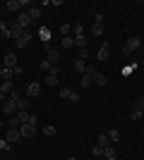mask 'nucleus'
Masks as SVG:
<instances>
[{
    "label": "nucleus",
    "mask_w": 144,
    "mask_h": 160,
    "mask_svg": "<svg viewBox=\"0 0 144 160\" xmlns=\"http://www.w3.org/2000/svg\"><path fill=\"white\" fill-rule=\"evenodd\" d=\"M5 67H7V69H17V67H19V65H17V58H14L12 53L5 55Z\"/></svg>",
    "instance_id": "obj_12"
},
{
    "label": "nucleus",
    "mask_w": 144,
    "mask_h": 160,
    "mask_svg": "<svg viewBox=\"0 0 144 160\" xmlns=\"http://www.w3.org/2000/svg\"><path fill=\"white\" fill-rule=\"evenodd\" d=\"M62 46L65 48H75V36H62Z\"/></svg>",
    "instance_id": "obj_27"
},
{
    "label": "nucleus",
    "mask_w": 144,
    "mask_h": 160,
    "mask_svg": "<svg viewBox=\"0 0 144 160\" xmlns=\"http://www.w3.org/2000/svg\"><path fill=\"white\" fill-rule=\"evenodd\" d=\"M29 41H31V33L29 31H24V36H22V38H17L14 41V48H27V43Z\"/></svg>",
    "instance_id": "obj_11"
},
{
    "label": "nucleus",
    "mask_w": 144,
    "mask_h": 160,
    "mask_svg": "<svg viewBox=\"0 0 144 160\" xmlns=\"http://www.w3.org/2000/svg\"><path fill=\"white\" fill-rule=\"evenodd\" d=\"M3 31H7V24H5L3 19H0V33H3Z\"/></svg>",
    "instance_id": "obj_39"
},
{
    "label": "nucleus",
    "mask_w": 144,
    "mask_h": 160,
    "mask_svg": "<svg viewBox=\"0 0 144 160\" xmlns=\"http://www.w3.org/2000/svg\"><path fill=\"white\" fill-rule=\"evenodd\" d=\"M10 148H12V146H10L5 139H0V151H10Z\"/></svg>",
    "instance_id": "obj_35"
},
{
    "label": "nucleus",
    "mask_w": 144,
    "mask_h": 160,
    "mask_svg": "<svg viewBox=\"0 0 144 160\" xmlns=\"http://www.w3.org/2000/svg\"><path fill=\"white\" fill-rule=\"evenodd\" d=\"M142 115H144V98H137V100H135V108H132L130 120L137 122V120H142Z\"/></svg>",
    "instance_id": "obj_2"
},
{
    "label": "nucleus",
    "mask_w": 144,
    "mask_h": 160,
    "mask_svg": "<svg viewBox=\"0 0 144 160\" xmlns=\"http://www.w3.org/2000/svg\"><path fill=\"white\" fill-rule=\"evenodd\" d=\"M87 55H89V50H87V48H79V60H87Z\"/></svg>",
    "instance_id": "obj_36"
},
{
    "label": "nucleus",
    "mask_w": 144,
    "mask_h": 160,
    "mask_svg": "<svg viewBox=\"0 0 144 160\" xmlns=\"http://www.w3.org/2000/svg\"><path fill=\"white\" fill-rule=\"evenodd\" d=\"M14 105H17V103L7 98V100H5V103H3L0 108H3V112H5V115H12V112H14Z\"/></svg>",
    "instance_id": "obj_15"
},
{
    "label": "nucleus",
    "mask_w": 144,
    "mask_h": 160,
    "mask_svg": "<svg viewBox=\"0 0 144 160\" xmlns=\"http://www.w3.org/2000/svg\"><path fill=\"white\" fill-rule=\"evenodd\" d=\"M7 10L10 12H22V0H7Z\"/></svg>",
    "instance_id": "obj_13"
},
{
    "label": "nucleus",
    "mask_w": 144,
    "mask_h": 160,
    "mask_svg": "<svg viewBox=\"0 0 144 160\" xmlns=\"http://www.w3.org/2000/svg\"><path fill=\"white\" fill-rule=\"evenodd\" d=\"M70 93H72V88H60V98L62 100H70Z\"/></svg>",
    "instance_id": "obj_32"
},
{
    "label": "nucleus",
    "mask_w": 144,
    "mask_h": 160,
    "mask_svg": "<svg viewBox=\"0 0 144 160\" xmlns=\"http://www.w3.org/2000/svg\"><path fill=\"white\" fill-rule=\"evenodd\" d=\"M70 100H72V103H77V100H79V91H72V93H70Z\"/></svg>",
    "instance_id": "obj_37"
},
{
    "label": "nucleus",
    "mask_w": 144,
    "mask_h": 160,
    "mask_svg": "<svg viewBox=\"0 0 144 160\" xmlns=\"http://www.w3.org/2000/svg\"><path fill=\"white\" fill-rule=\"evenodd\" d=\"M29 17H31V22L39 19L41 17V7H29Z\"/></svg>",
    "instance_id": "obj_22"
},
{
    "label": "nucleus",
    "mask_w": 144,
    "mask_h": 160,
    "mask_svg": "<svg viewBox=\"0 0 144 160\" xmlns=\"http://www.w3.org/2000/svg\"><path fill=\"white\" fill-rule=\"evenodd\" d=\"M0 127H3V122H0Z\"/></svg>",
    "instance_id": "obj_42"
},
{
    "label": "nucleus",
    "mask_w": 144,
    "mask_h": 160,
    "mask_svg": "<svg viewBox=\"0 0 144 160\" xmlns=\"http://www.w3.org/2000/svg\"><path fill=\"white\" fill-rule=\"evenodd\" d=\"M75 48H87V36H75Z\"/></svg>",
    "instance_id": "obj_23"
},
{
    "label": "nucleus",
    "mask_w": 144,
    "mask_h": 160,
    "mask_svg": "<svg viewBox=\"0 0 144 160\" xmlns=\"http://www.w3.org/2000/svg\"><path fill=\"white\" fill-rule=\"evenodd\" d=\"M51 74H53V77H58V74H60V67H58V65H53V69H51Z\"/></svg>",
    "instance_id": "obj_38"
},
{
    "label": "nucleus",
    "mask_w": 144,
    "mask_h": 160,
    "mask_svg": "<svg viewBox=\"0 0 144 160\" xmlns=\"http://www.w3.org/2000/svg\"><path fill=\"white\" fill-rule=\"evenodd\" d=\"M103 158H106V160H118L115 148H113V146H106V148H103Z\"/></svg>",
    "instance_id": "obj_16"
},
{
    "label": "nucleus",
    "mask_w": 144,
    "mask_h": 160,
    "mask_svg": "<svg viewBox=\"0 0 144 160\" xmlns=\"http://www.w3.org/2000/svg\"><path fill=\"white\" fill-rule=\"evenodd\" d=\"M19 132H22V136H24V139H31V136L36 134V124L27 122V124H22V127H19Z\"/></svg>",
    "instance_id": "obj_5"
},
{
    "label": "nucleus",
    "mask_w": 144,
    "mask_h": 160,
    "mask_svg": "<svg viewBox=\"0 0 144 160\" xmlns=\"http://www.w3.org/2000/svg\"><path fill=\"white\" fill-rule=\"evenodd\" d=\"M108 141H120V132H118V129H110L108 132Z\"/></svg>",
    "instance_id": "obj_29"
},
{
    "label": "nucleus",
    "mask_w": 144,
    "mask_h": 160,
    "mask_svg": "<svg viewBox=\"0 0 144 160\" xmlns=\"http://www.w3.org/2000/svg\"><path fill=\"white\" fill-rule=\"evenodd\" d=\"M70 31H72L70 24H60V33H62V36H70Z\"/></svg>",
    "instance_id": "obj_33"
},
{
    "label": "nucleus",
    "mask_w": 144,
    "mask_h": 160,
    "mask_svg": "<svg viewBox=\"0 0 144 160\" xmlns=\"http://www.w3.org/2000/svg\"><path fill=\"white\" fill-rule=\"evenodd\" d=\"M24 31H27V29H22L19 24H12V29H10V38H22V36H24Z\"/></svg>",
    "instance_id": "obj_10"
},
{
    "label": "nucleus",
    "mask_w": 144,
    "mask_h": 160,
    "mask_svg": "<svg viewBox=\"0 0 144 160\" xmlns=\"http://www.w3.org/2000/svg\"><path fill=\"white\" fill-rule=\"evenodd\" d=\"M39 69H41L43 74H51V69H53V62H48V60H43L41 65H39Z\"/></svg>",
    "instance_id": "obj_20"
},
{
    "label": "nucleus",
    "mask_w": 144,
    "mask_h": 160,
    "mask_svg": "<svg viewBox=\"0 0 144 160\" xmlns=\"http://www.w3.org/2000/svg\"><path fill=\"white\" fill-rule=\"evenodd\" d=\"M43 134H46V136H55V134H58V129H55L53 124H48V127L43 129Z\"/></svg>",
    "instance_id": "obj_31"
},
{
    "label": "nucleus",
    "mask_w": 144,
    "mask_h": 160,
    "mask_svg": "<svg viewBox=\"0 0 144 160\" xmlns=\"http://www.w3.org/2000/svg\"><path fill=\"white\" fill-rule=\"evenodd\" d=\"M0 91H3L5 96H10L12 93V81H0Z\"/></svg>",
    "instance_id": "obj_19"
},
{
    "label": "nucleus",
    "mask_w": 144,
    "mask_h": 160,
    "mask_svg": "<svg viewBox=\"0 0 144 160\" xmlns=\"http://www.w3.org/2000/svg\"><path fill=\"white\" fill-rule=\"evenodd\" d=\"M75 36H84V24H75Z\"/></svg>",
    "instance_id": "obj_34"
},
{
    "label": "nucleus",
    "mask_w": 144,
    "mask_h": 160,
    "mask_svg": "<svg viewBox=\"0 0 144 160\" xmlns=\"http://www.w3.org/2000/svg\"><path fill=\"white\" fill-rule=\"evenodd\" d=\"M72 69H75V72H79V74H84V72H87V62L77 58V60H75V65H72Z\"/></svg>",
    "instance_id": "obj_17"
},
{
    "label": "nucleus",
    "mask_w": 144,
    "mask_h": 160,
    "mask_svg": "<svg viewBox=\"0 0 144 160\" xmlns=\"http://www.w3.org/2000/svg\"><path fill=\"white\" fill-rule=\"evenodd\" d=\"M22 139V132H19V127H10L7 129V136H5V141L12 146V143H17V141Z\"/></svg>",
    "instance_id": "obj_3"
},
{
    "label": "nucleus",
    "mask_w": 144,
    "mask_h": 160,
    "mask_svg": "<svg viewBox=\"0 0 144 160\" xmlns=\"http://www.w3.org/2000/svg\"><path fill=\"white\" fill-rule=\"evenodd\" d=\"M17 108H19V110H27V108H29V98H27V96H19V100H17Z\"/></svg>",
    "instance_id": "obj_21"
},
{
    "label": "nucleus",
    "mask_w": 144,
    "mask_h": 160,
    "mask_svg": "<svg viewBox=\"0 0 144 160\" xmlns=\"http://www.w3.org/2000/svg\"><path fill=\"white\" fill-rule=\"evenodd\" d=\"M91 33H94V36H103V24L94 22V27H91Z\"/></svg>",
    "instance_id": "obj_26"
},
{
    "label": "nucleus",
    "mask_w": 144,
    "mask_h": 160,
    "mask_svg": "<svg viewBox=\"0 0 144 160\" xmlns=\"http://www.w3.org/2000/svg\"><path fill=\"white\" fill-rule=\"evenodd\" d=\"M96 143L106 148V146H108V143H110V141H108V134H99V139H96Z\"/></svg>",
    "instance_id": "obj_25"
},
{
    "label": "nucleus",
    "mask_w": 144,
    "mask_h": 160,
    "mask_svg": "<svg viewBox=\"0 0 144 160\" xmlns=\"http://www.w3.org/2000/svg\"><path fill=\"white\" fill-rule=\"evenodd\" d=\"M5 100H7V96L3 93V91H0V103H5Z\"/></svg>",
    "instance_id": "obj_40"
},
{
    "label": "nucleus",
    "mask_w": 144,
    "mask_h": 160,
    "mask_svg": "<svg viewBox=\"0 0 144 160\" xmlns=\"http://www.w3.org/2000/svg\"><path fill=\"white\" fill-rule=\"evenodd\" d=\"M91 155H94V158H103V146L94 143V148H91Z\"/></svg>",
    "instance_id": "obj_24"
},
{
    "label": "nucleus",
    "mask_w": 144,
    "mask_h": 160,
    "mask_svg": "<svg viewBox=\"0 0 144 160\" xmlns=\"http://www.w3.org/2000/svg\"><path fill=\"white\" fill-rule=\"evenodd\" d=\"M108 55H110V50H108V43H103L101 48H99V53H96V58H99V60H108Z\"/></svg>",
    "instance_id": "obj_14"
},
{
    "label": "nucleus",
    "mask_w": 144,
    "mask_h": 160,
    "mask_svg": "<svg viewBox=\"0 0 144 160\" xmlns=\"http://www.w3.org/2000/svg\"><path fill=\"white\" fill-rule=\"evenodd\" d=\"M94 86H106L108 84V77L106 74H101V72H94V81H91Z\"/></svg>",
    "instance_id": "obj_9"
},
{
    "label": "nucleus",
    "mask_w": 144,
    "mask_h": 160,
    "mask_svg": "<svg viewBox=\"0 0 144 160\" xmlns=\"http://www.w3.org/2000/svg\"><path fill=\"white\" fill-rule=\"evenodd\" d=\"M139 46H142L139 36H130V38H127V43L123 46V53H125V55H130V53H135V50H139Z\"/></svg>",
    "instance_id": "obj_1"
},
{
    "label": "nucleus",
    "mask_w": 144,
    "mask_h": 160,
    "mask_svg": "<svg viewBox=\"0 0 144 160\" xmlns=\"http://www.w3.org/2000/svg\"><path fill=\"white\" fill-rule=\"evenodd\" d=\"M94 67H87V72L82 74V81H79V86L82 88H87V86H91V81H94Z\"/></svg>",
    "instance_id": "obj_4"
},
{
    "label": "nucleus",
    "mask_w": 144,
    "mask_h": 160,
    "mask_svg": "<svg viewBox=\"0 0 144 160\" xmlns=\"http://www.w3.org/2000/svg\"><path fill=\"white\" fill-rule=\"evenodd\" d=\"M39 38H41L43 43H46V41L51 38V29H41V31H39Z\"/></svg>",
    "instance_id": "obj_28"
},
{
    "label": "nucleus",
    "mask_w": 144,
    "mask_h": 160,
    "mask_svg": "<svg viewBox=\"0 0 144 160\" xmlns=\"http://www.w3.org/2000/svg\"><path fill=\"white\" fill-rule=\"evenodd\" d=\"M12 74H14V69L3 67V69H0V79H3V81H12Z\"/></svg>",
    "instance_id": "obj_18"
},
{
    "label": "nucleus",
    "mask_w": 144,
    "mask_h": 160,
    "mask_svg": "<svg viewBox=\"0 0 144 160\" xmlns=\"http://www.w3.org/2000/svg\"><path fill=\"white\" fill-rule=\"evenodd\" d=\"M0 81H3V79H0Z\"/></svg>",
    "instance_id": "obj_43"
},
{
    "label": "nucleus",
    "mask_w": 144,
    "mask_h": 160,
    "mask_svg": "<svg viewBox=\"0 0 144 160\" xmlns=\"http://www.w3.org/2000/svg\"><path fill=\"white\" fill-rule=\"evenodd\" d=\"M39 93H41V84H39V81H31L27 86V98H36Z\"/></svg>",
    "instance_id": "obj_6"
},
{
    "label": "nucleus",
    "mask_w": 144,
    "mask_h": 160,
    "mask_svg": "<svg viewBox=\"0 0 144 160\" xmlns=\"http://www.w3.org/2000/svg\"><path fill=\"white\" fill-rule=\"evenodd\" d=\"M17 24H19L22 29H27L29 24H31V17H29V12H19V14H17Z\"/></svg>",
    "instance_id": "obj_8"
},
{
    "label": "nucleus",
    "mask_w": 144,
    "mask_h": 160,
    "mask_svg": "<svg viewBox=\"0 0 144 160\" xmlns=\"http://www.w3.org/2000/svg\"><path fill=\"white\" fill-rule=\"evenodd\" d=\"M43 48H46V60H48V62H58V60H60V53H58V50H53L48 43H43Z\"/></svg>",
    "instance_id": "obj_7"
},
{
    "label": "nucleus",
    "mask_w": 144,
    "mask_h": 160,
    "mask_svg": "<svg viewBox=\"0 0 144 160\" xmlns=\"http://www.w3.org/2000/svg\"><path fill=\"white\" fill-rule=\"evenodd\" d=\"M67 160H77V158H67Z\"/></svg>",
    "instance_id": "obj_41"
},
{
    "label": "nucleus",
    "mask_w": 144,
    "mask_h": 160,
    "mask_svg": "<svg viewBox=\"0 0 144 160\" xmlns=\"http://www.w3.org/2000/svg\"><path fill=\"white\" fill-rule=\"evenodd\" d=\"M43 84H48V86H55L58 84V77H53V74H46V81Z\"/></svg>",
    "instance_id": "obj_30"
}]
</instances>
